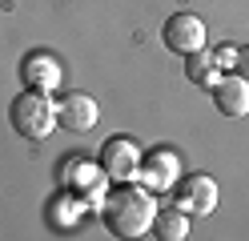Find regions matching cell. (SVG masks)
Returning a JSON list of instances; mask_svg holds the SVG:
<instances>
[{
	"instance_id": "obj_4",
	"label": "cell",
	"mask_w": 249,
	"mask_h": 241,
	"mask_svg": "<svg viewBox=\"0 0 249 241\" xmlns=\"http://www.w3.org/2000/svg\"><path fill=\"white\" fill-rule=\"evenodd\" d=\"M101 169L105 177H113V181H133L137 169H141V153H137V145L129 137H108L101 145Z\"/></svg>"
},
{
	"instance_id": "obj_10",
	"label": "cell",
	"mask_w": 249,
	"mask_h": 241,
	"mask_svg": "<svg viewBox=\"0 0 249 241\" xmlns=\"http://www.w3.org/2000/svg\"><path fill=\"white\" fill-rule=\"evenodd\" d=\"M33 73V80L36 85H53L56 80V69H53V60L49 56H33V60H24V76Z\"/></svg>"
},
{
	"instance_id": "obj_7",
	"label": "cell",
	"mask_w": 249,
	"mask_h": 241,
	"mask_svg": "<svg viewBox=\"0 0 249 241\" xmlns=\"http://www.w3.org/2000/svg\"><path fill=\"white\" fill-rule=\"evenodd\" d=\"M213 101L221 109V117H245L249 112V80L241 73L213 80Z\"/></svg>"
},
{
	"instance_id": "obj_8",
	"label": "cell",
	"mask_w": 249,
	"mask_h": 241,
	"mask_svg": "<svg viewBox=\"0 0 249 241\" xmlns=\"http://www.w3.org/2000/svg\"><path fill=\"white\" fill-rule=\"evenodd\" d=\"M153 229H157L161 241H181L189 233V213H185V209H165V213L153 217Z\"/></svg>"
},
{
	"instance_id": "obj_1",
	"label": "cell",
	"mask_w": 249,
	"mask_h": 241,
	"mask_svg": "<svg viewBox=\"0 0 249 241\" xmlns=\"http://www.w3.org/2000/svg\"><path fill=\"white\" fill-rule=\"evenodd\" d=\"M153 217H157V209H153L149 193L129 185V181H121V189L105 201V225H108V233H117V237H141V233H149Z\"/></svg>"
},
{
	"instance_id": "obj_6",
	"label": "cell",
	"mask_w": 249,
	"mask_h": 241,
	"mask_svg": "<svg viewBox=\"0 0 249 241\" xmlns=\"http://www.w3.org/2000/svg\"><path fill=\"white\" fill-rule=\"evenodd\" d=\"M177 201H181L185 213H213V205H217V185H213V177H205V173L181 177Z\"/></svg>"
},
{
	"instance_id": "obj_9",
	"label": "cell",
	"mask_w": 249,
	"mask_h": 241,
	"mask_svg": "<svg viewBox=\"0 0 249 241\" xmlns=\"http://www.w3.org/2000/svg\"><path fill=\"white\" fill-rule=\"evenodd\" d=\"M213 64H217V56L213 53H193L189 56V80L193 85H201V89H213Z\"/></svg>"
},
{
	"instance_id": "obj_11",
	"label": "cell",
	"mask_w": 249,
	"mask_h": 241,
	"mask_svg": "<svg viewBox=\"0 0 249 241\" xmlns=\"http://www.w3.org/2000/svg\"><path fill=\"white\" fill-rule=\"evenodd\" d=\"M165 165H169V157H161V165H157V157H153V161H149V169H137V173H141L149 185H157V189H161V185L169 181V169H165Z\"/></svg>"
},
{
	"instance_id": "obj_5",
	"label": "cell",
	"mask_w": 249,
	"mask_h": 241,
	"mask_svg": "<svg viewBox=\"0 0 249 241\" xmlns=\"http://www.w3.org/2000/svg\"><path fill=\"white\" fill-rule=\"evenodd\" d=\"M97 117H101V109L85 93H69V96L56 101V121H60V129H69V133H89V129L97 125Z\"/></svg>"
},
{
	"instance_id": "obj_3",
	"label": "cell",
	"mask_w": 249,
	"mask_h": 241,
	"mask_svg": "<svg viewBox=\"0 0 249 241\" xmlns=\"http://www.w3.org/2000/svg\"><path fill=\"white\" fill-rule=\"evenodd\" d=\"M161 40L169 53H181V56H193L205 48V24H201V16L193 12H173L161 28Z\"/></svg>"
},
{
	"instance_id": "obj_12",
	"label": "cell",
	"mask_w": 249,
	"mask_h": 241,
	"mask_svg": "<svg viewBox=\"0 0 249 241\" xmlns=\"http://www.w3.org/2000/svg\"><path fill=\"white\" fill-rule=\"evenodd\" d=\"M233 69H237L245 80H249V44L245 48H237V53H233Z\"/></svg>"
},
{
	"instance_id": "obj_2",
	"label": "cell",
	"mask_w": 249,
	"mask_h": 241,
	"mask_svg": "<svg viewBox=\"0 0 249 241\" xmlns=\"http://www.w3.org/2000/svg\"><path fill=\"white\" fill-rule=\"evenodd\" d=\"M8 121H12V129H17L20 137L44 141L53 133V125H56V105L44 101L40 93H20L17 101H12V109H8Z\"/></svg>"
}]
</instances>
